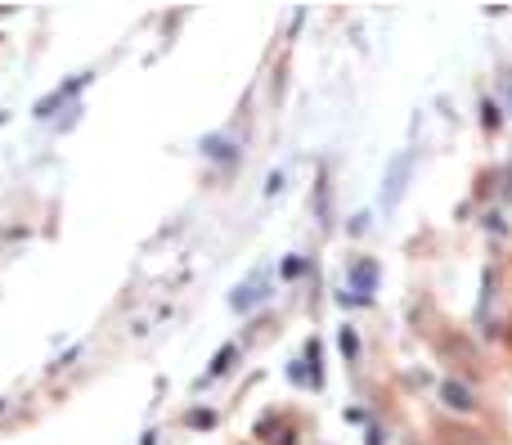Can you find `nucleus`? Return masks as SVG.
I'll use <instances>...</instances> for the list:
<instances>
[{"label": "nucleus", "instance_id": "nucleus-4", "mask_svg": "<svg viewBox=\"0 0 512 445\" xmlns=\"http://www.w3.org/2000/svg\"><path fill=\"white\" fill-rule=\"evenodd\" d=\"M256 302H265V288H261V275H256V279H248V284H243L239 288V293H234L230 297V306H234V311H252V306Z\"/></svg>", "mask_w": 512, "mask_h": 445}, {"label": "nucleus", "instance_id": "nucleus-1", "mask_svg": "<svg viewBox=\"0 0 512 445\" xmlns=\"http://www.w3.org/2000/svg\"><path fill=\"white\" fill-rule=\"evenodd\" d=\"M86 81H90V72H77V77H68V81H63L59 90H54V95H45L41 104H36V117H50L54 108H59V104H63V99H68V95H77V90L86 86Z\"/></svg>", "mask_w": 512, "mask_h": 445}, {"label": "nucleus", "instance_id": "nucleus-5", "mask_svg": "<svg viewBox=\"0 0 512 445\" xmlns=\"http://www.w3.org/2000/svg\"><path fill=\"white\" fill-rule=\"evenodd\" d=\"M230 360H239V347H221V351H216V360H212V369H207V378L225 374V369H230Z\"/></svg>", "mask_w": 512, "mask_h": 445}, {"label": "nucleus", "instance_id": "nucleus-2", "mask_svg": "<svg viewBox=\"0 0 512 445\" xmlns=\"http://www.w3.org/2000/svg\"><path fill=\"white\" fill-rule=\"evenodd\" d=\"M441 396H445V405H450V410H459V414H472V410H477V401H472V392H468V387H463V383H454V378H445Z\"/></svg>", "mask_w": 512, "mask_h": 445}, {"label": "nucleus", "instance_id": "nucleus-3", "mask_svg": "<svg viewBox=\"0 0 512 445\" xmlns=\"http://www.w3.org/2000/svg\"><path fill=\"white\" fill-rule=\"evenodd\" d=\"M351 284H355V302H369V293H373V284H378V270H373V261H360V266L351 270Z\"/></svg>", "mask_w": 512, "mask_h": 445}, {"label": "nucleus", "instance_id": "nucleus-6", "mask_svg": "<svg viewBox=\"0 0 512 445\" xmlns=\"http://www.w3.org/2000/svg\"><path fill=\"white\" fill-rule=\"evenodd\" d=\"M283 275H288V279H292V275H301V257H292V261H283Z\"/></svg>", "mask_w": 512, "mask_h": 445}]
</instances>
